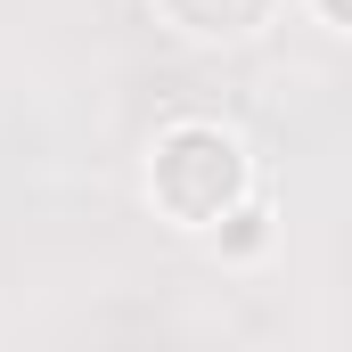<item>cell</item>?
<instances>
[{"mask_svg":"<svg viewBox=\"0 0 352 352\" xmlns=\"http://www.w3.org/2000/svg\"><path fill=\"white\" fill-rule=\"evenodd\" d=\"M148 197L173 213L180 230H205L246 205V148L221 123H173L148 156Z\"/></svg>","mask_w":352,"mask_h":352,"instance_id":"obj_1","label":"cell"},{"mask_svg":"<svg viewBox=\"0 0 352 352\" xmlns=\"http://www.w3.org/2000/svg\"><path fill=\"white\" fill-rule=\"evenodd\" d=\"M270 8L278 0H164V16L197 41H246L254 25H270Z\"/></svg>","mask_w":352,"mask_h":352,"instance_id":"obj_2","label":"cell"},{"mask_svg":"<svg viewBox=\"0 0 352 352\" xmlns=\"http://www.w3.org/2000/svg\"><path fill=\"white\" fill-rule=\"evenodd\" d=\"M263 230H270L263 205H238V213H230V254H254V246H263Z\"/></svg>","mask_w":352,"mask_h":352,"instance_id":"obj_3","label":"cell"},{"mask_svg":"<svg viewBox=\"0 0 352 352\" xmlns=\"http://www.w3.org/2000/svg\"><path fill=\"white\" fill-rule=\"evenodd\" d=\"M344 8H352V0H320V16H328V25H344Z\"/></svg>","mask_w":352,"mask_h":352,"instance_id":"obj_4","label":"cell"}]
</instances>
